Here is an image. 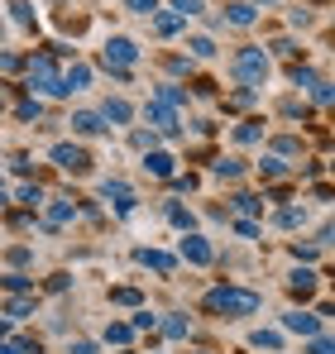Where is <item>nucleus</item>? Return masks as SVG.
<instances>
[{"mask_svg": "<svg viewBox=\"0 0 335 354\" xmlns=\"http://www.w3.org/2000/svg\"><path fill=\"white\" fill-rule=\"evenodd\" d=\"M259 173H264V177H282V173H287V163H282V158H264Z\"/></svg>", "mask_w": 335, "mask_h": 354, "instance_id": "cd10ccee", "label": "nucleus"}, {"mask_svg": "<svg viewBox=\"0 0 335 354\" xmlns=\"http://www.w3.org/2000/svg\"><path fill=\"white\" fill-rule=\"evenodd\" d=\"M72 129H77V134H101L106 120L96 115V111H77V115H72Z\"/></svg>", "mask_w": 335, "mask_h": 354, "instance_id": "f8f14e48", "label": "nucleus"}, {"mask_svg": "<svg viewBox=\"0 0 335 354\" xmlns=\"http://www.w3.org/2000/svg\"><path fill=\"white\" fill-rule=\"evenodd\" d=\"M259 5H278V0H259Z\"/></svg>", "mask_w": 335, "mask_h": 354, "instance_id": "c03bdc74", "label": "nucleus"}, {"mask_svg": "<svg viewBox=\"0 0 335 354\" xmlns=\"http://www.w3.org/2000/svg\"><path fill=\"white\" fill-rule=\"evenodd\" d=\"M235 77L249 82V86H264V77H269V53H264V48H239V53H235Z\"/></svg>", "mask_w": 335, "mask_h": 354, "instance_id": "f03ea898", "label": "nucleus"}, {"mask_svg": "<svg viewBox=\"0 0 335 354\" xmlns=\"http://www.w3.org/2000/svg\"><path fill=\"white\" fill-rule=\"evenodd\" d=\"M111 301H125V306H139V292H134V288H120V292H111Z\"/></svg>", "mask_w": 335, "mask_h": 354, "instance_id": "c9c22d12", "label": "nucleus"}, {"mask_svg": "<svg viewBox=\"0 0 335 354\" xmlns=\"http://www.w3.org/2000/svg\"><path fill=\"white\" fill-rule=\"evenodd\" d=\"M282 326H287L292 335H321V316H311V311H287Z\"/></svg>", "mask_w": 335, "mask_h": 354, "instance_id": "0eeeda50", "label": "nucleus"}, {"mask_svg": "<svg viewBox=\"0 0 335 354\" xmlns=\"http://www.w3.org/2000/svg\"><path fill=\"white\" fill-rule=\"evenodd\" d=\"M187 48H192V53H197V58H211V53H216V44H211V39H192V44H187Z\"/></svg>", "mask_w": 335, "mask_h": 354, "instance_id": "c756f323", "label": "nucleus"}, {"mask_svg": "<svg viewBox=\"0 0 335 354\" xmlns=\"http://www.w3.org/2000/svg\"><path fill=\"white\" fill-rule=\"evenodd\" d=\"M87 82H91V67H82V62H77V67L62 77V96H72V91H87Z\"/></svg>", "mask_w": 335, "mask_h": 354, "instance_id": "ddd939ff", "label": "nucleus"}, {"mask_svg": "<svg viewBox=\"0 0 335 354\" xmlns=\"http://www.w3.org/2000/svg\"><path fill=\"white\" fill-rule=\"evenodd\" d=\"M10 10H15V19H19V24H29V19H34V10H29V0H15Z\"/></svg>", "mask_w": 335, "mask_h": 354, "instance_id": "473e14b6", "label": "nucleus"}, {"mask_svg": "<svg viewBox=\"0 0 335 354\" xmlns=\"http://www.w3.org/2000/svg\"><path fill=\"white\" fill-rule=\"evenodd\" d=\"M144 168H149L154 177H172V158H168V153H154V149H149V153H144Z\"/></svg>", "mask_w": 335, "mask_h": 354, "instance_id": "2eb2a0df", "label": "nucleus"}, {"mask_svg": "<svg viewBox=\"0 0 335 354\" xmlns=\"http://www.w3.org/2000/svg\"><path fill=\"white\" fill-rule=\"evenodd\" d=\"M159 101H163V106H182V101H187V91H182V86H172V82H163V86H159Z\"/></svg>", "mask_w": 335, "mask_h": 354, "instance_id": "6ab92c4d", "label": "nucleus"}, {"mask_svg": "<svg viewBox=\"0 0 335 354\" xmlns=\"http://www.w3.org/2000/svg\"><path fill=\"white\" fill-rule=\"evenodd\" d=\"M5 330H10V321H0V335H5Z\"/></svg>", "mask_w": 335, "mask_h": 354, "instance_id": "37998d69", "label": "nucleus"}, {"mask_svg": "<svg viewBox=\"0 0 335 354\" xmlns=\"http://www.w3.org/2000/svg\"><path fill=\"white\" fill-rule=\"evenodd\" d=\"M134 259H139L144 268H154V273H172V268H177V259H172V254H163V249H139Z\"/></svg>", "mask_w": 335, "mask_h": 354, "instance_id": "1a4fd4ad", "label": "nucleus"}, {"mask_svg": "<svg viewBox=\"0 0 335 354\" xmlns=\"http://www.w3.org/2000/svg\"><path fill=\"white\" fill-rule=\"evenodd\" d=\"M144 115H149V124H154V129H163V134H177V115H172V106L154 101V106H144Z\"/></svg>", "mask_w": 335, "mask_h": 354, "instance_id": "6e6552de", "label": "nucleus"}, {"mask_svg": "<svg viewBox=\"0 0 335 354\" xmlns=\"http://www.w3.org/2000/svg\"><path fill=\"white\" fill-rule=\"evenodd\" d=\"M72 216H77V206H72V201H57L53 211H48V230H57V225H67Z\"/></svg>", "mask_w": 335, "mask_h": 354, "instance_id": "f3484780", "label": "nucleus"}, {"mask_svg": "<svg viewBox=\"0 0 335 354\" xmlns=\"http://www.w3.org/2000/svg\"><path fill=\"white\" fill-rule=\"evenodd\" d=\"M101 196H106V201H115V211H120V216H129V211L139 206V201H134V192H129L120 177H106V182H101Z\"/></svg>", "mask_w": 335, "mask_h": 354, "instance_id": "39448f33", "label": "nucleus"}, {"mask_svg": "<svg viewBox=\"0 0 335 354\" xmlns=\"http://www.w3.org/2000/svg\"><path fill=\"white\" fill-rule=\"evenodd\" d=\"M168 221H172V225H182V230H187V225H192V211H182V206H168Z\"/></svg>", "mask_w": 335, "mask_h": 354, "instance_id": "2f4dec72", "label": "nucleus"}, {"mask_svg": "<svg viewBox=\"0 0 335 354\" xmlns=\"http://www.w3.org/2000/svg\"><path fill=\"white\" fill-rule=\"evenodd\" d=\"M230 24H235V29H249V24H254V5H249V0H235V5H230Z\"/></svg>", "mask_w": 335, "mask_h": 354, "instance_id": "4468645a", "label": "nucleus"}, {"mask_svg": "<svg viewBox=\"0 0 335 354\" xmlns=\"http://www.w3.org/2000/svg\"><path fill=\"white\" fill-rule=\"evenodd\" d=\"M0 34H5V24H0Z\"/></svg>", "mask_w": 335, "mask_h": 354, "instance_id": "a18cd8bd", "label": "nucleus"}, {"mask_svg": "<svg viewBox=\"0 0 335 354\" xmlns=\"http://www.w3.org/2000/svg\"><path fill=\"white\" fill-rule=\"evenodd\" d=\"M0 354H15V345H0Z\"/></svg>", "mask_w": 335, "mask_h": 354, "instance_id": "79ce46f5", "label": "nucleus"}, {"mask_svg": "<svg viewBox=\"0 0 335 354\" xmlns=\"http://www.w3.org/2000/svg\"><path fill=\"white\" fill-rule=\"evenodd\" d=\"M29 91H48V96H62V77L53 72V58H48V53L29 62Z\"/></svg>", "mask_w": 335, "mask_h": 354, "instance_id": "20e7f679", "label": "nucleus"}, {"mask_svg": "<svg viewBox=\"0 0 335 354\" xmlns=\"http://www.w3.org/2000/svg\"><path fill=\"white\" fill-rule=\"evenodd\" d=\"M106 340H115V345H125V340H129V326H120V321H115L111 330H106Z\"/></svg>", "mask_w": 335, "mask_h": 354, "instance_id": "e433bc0d", "label": "nucleus"}, {"mask_svg": "<svg viewBox=\"0 0 335 354\" xmlns=\"http://www.w3.org/2000/svg\"><path fill=\"white\" fill-rule=\"evenodd\" d=\"M172 10H177L182 19H192V15H201V0H172Z\"/></svg>", "mask_w": 335, "mask_h": 354, "instance_id": "bb28decb", "label": "nucleus"}, {"mask_svg": "<svg viewBox=\"0 0 335 354\" xmlns=\"http://www.w3.org/2000/svg\"><path fill=\"white\" fill-rule=\"evenodd\" d=\"M53 163H57V168H67V173H82L91 158H87L82 144H53Z\"/></svg>", "mask_w": 335, "mask_h": 354, "instance_id": "423d86ee", "label": "nucleus"}, {"mask_svg": "<svg viewBox=\"0 0 335 354\" xmlns=\"http://www.w3.org/2000/svg\"><path fill=\"white\" fill-rule=\"evenodd\" d=\"M287 288H292L297 297H311V288H316V273H307V268H297V273L287 278Z\"/></svg>", "mask_w": 335, "mask_h": 354, "instance_id": "dca6fc26", "label": "nucleus"}, {"mask_svg": "<svg viewBox=\"0 0 335 354\" xmlns=\"http://www.w3.org/2000/svg\"><path fill=\"white\" fill-rule=\"evenodd\" d=\"M249 345H254V350H278L282 335H278V330H254V335H249Z\"/></svg>", "mask_w": 335, "mask_h": 354, "instance_id": "a211bd4d", "label": "nucleus"}, {"mask_svg": "<svg viewBox=\"0 0 335 354\" xmlns=\"http://www.w3.org/2000/svg\"><path fill=\"white\" fill-rule=\"evenodd\" d=\"M96 115L106 120V124H129V120H134V111H129V101H120V96H115V101H106Z\"/></svg>", "mask_w": 335, "mask_h": 354, "instance_id": "9b49d317", "label": "nucleus"}, {"mask_svg": "<svg viewBox=\"0 0 335 354\" xmlns=\"http://www.w3.org/2000/svg\"><path fill=\"white\" fill-rule=\"evenodd\" d=\"M211 173H216V177H239V173H244V163H239V158H221Z\"/></svg>", "mask_w": 335, "mask_h": 354, "instance_id": "5701e85b", "label": "nucleus"}, {"mask_svg": "<svg viewBox=\"0 0 335 354\" xmlns=\"http://www.w3.org/2000/svg\"><path fill=\"white\" fill-rule=\"evenodd\" d=\"M182 259H187V263H211V244L201 235H187L182 239Z\"/></svg>", "mask_w": 335, "mask_h": 354, "instance_id": "9d476101", "label": "nucleus"}, {"mask_svg": "<svg viewBox=\"0 0 335 354\" xmlns=\"http://www.w3.org/2000/svg\"><path fill=\"white\" fill-rule=\"evenodd\" d=\"M67 354H96V345H91V340H72V345H67Z\"/></svg>", "mask_w": 335, "mask_h": 354, "instance_id": "58836bf2", "label": "nucleus"}, {"mask_svg": "<svg viewBox=\"0 0 335 354\" xmlns=\"http://www.w3.org/2000/svg\"><path fill=\"white\" fill-rule=\"evenodd\" d=\"M163 330L172 335V340H182V335H187L192 326H187V316H168V321H163Z\"/></svg>", "mask_w": 335, "mask_h": 354, "instance_id": "b1692460", "label": "nucleus"}, {"mask_svg": "<svg viewBox=\"0 0 335 354\" xmlns=\"http://www.w3.org/2000/svg\"><path fill=\"white\" fill-rule=\"evenodd\" d=\"M316 106H331V82H316Z\"/></svg>", "mask_w": 335, "mask_h": 354, "instance_id": "ea45409f", "label": "nucleus"}, {"mask_svg": "<svg viewBox=\"0 0 335 354\" xmlns=\"http://www.w3.org/2000/svg\"><path fill=\"white\" fill-rule=\"evenodd\" d=\"M0 283H5L10 292H29V288H34V278H24V273H5Z\"/></svg>", "mask_w": 335, "mask_h": 354, "instance_id": "4be33fe9", "label": "nucleus"}, {"mask_svg": "<svg viewBox=\"0 0 335 354\" xmlns=\"http://www.w3.org/2000/svg\"><path fill=\"white\" fill-rule=\"evenodd\" d=\"M134 15H159V0H129Z\"/></svg>", "mask_w": 335, "mask_h": 354, "instance_id": "f704fd0d", "label": "nucleus"}, {"mask_svg": "<svg viewBox=\"0 0 335 354\" xmlns=\"http://www.w3.org/2000/svg\"><path fill=\"white\" fill-rule=\"evenodd\" d=\"M182 24H187L182 15H159V34H177Z\"/></svg>", "mask_w": 335, "mask_h": 354, "instance_id": "a878e982", "label": "nucleus"}, {"mask_svg": "<svg viewBox=\"0 0 335 354\" xmlns=\"http://www.w3.org/2000/svg\"><path fill=\"white\" fill-rule=\"evenodd\" d=\"M259 134H264V124H259V120H249V124H239V129H235V139H239V144H254Z\"/></svg>", "mask_w": 335, "mask_h": 354, "instance_id": "412c9836", "label": "nucleus"}, {"mask_svg": "<svg viewBox=\"0 0 335 354\" xmlns=\"http://www.w3.org/2000/svg\"><path fill=\"white\" fill-rule=\"evenodd\" d=\"M125 354H129V350H125Z\"/></svg>", "mask_w": 335, "mask_h": 354, "instance_id": "49530a36", "label": "nucleus"}, {"mask_svg": "<svg viewBox=\"0 0 335 354\" xmlns=\"http://www.w3.org/2000/svg\"><path fill=\"white\" fill-rule=\"evenodd\" d=\"M302 221H307V211H302V206H292V211H282V216H278V225H287V230H292V225H302Z\"/></svg>", "mask_w": 335, "mask_h": 354, "instance_id": "c85d7f7f", "label": "nucleus"}, {"mask_svg": "<svg viewBox=\"0 0 335 354\" xmlns=\"http://www.w3.org/2000/svg\"><path fill=\"white\" fill-rule=\"evenodd\" d=\"M154 326H159L154 311H134V321H129V330H154Z\"/></svg>", "mask_w": 335, "mask_h": 354, "instance_id": "393cba45", "label": "nucleus"}, {"mask_svg": "<svg viewBox=\"0 0 335 354\" xmlns=\"http://www.w3.org/2000/svg\"><path fill=\"white\" fill-rule=\"evenodd\" d=\"M206 306L221 311V316H254V311H259V292H244V288H216V292L206 297Z\"/></svg>", "mask_w": 335, "mask_h": 354, "instance_id": "f257e3e1", "label": "nucleus"}, {"mask_svg": "<svg viewBox=\"0 0 335 354\" xmlns=\"http://www.w3.org/2000/svg\"><path fill=\"white\" fill-rule=\"evenodd\" d=\"M39 111H44L39 101H24V106H19V120H39Z\"/></svg>", "mask_w": 335, "mask_h": 354, "instance_id": "4c0bfd02", "label": "nucleus"}, {"mask_svg": "<svg viewBox=\"0 0 335 354\" xmlns=\"http://www.w3.org/2000/svg\"><path fill=\"white\" fill-rule=\"evenodd\" d=\"M235 211H264V201H259V196H249V192H244V196H235Z\"/></svg>", "mask_w": 335, "mask_h": 354, "instance_id": "7c9ffc66", "label": "nucleus"}, {"mask_svg": "<svg viewBox=\"0 0 335 354\" xmlns=\"http://www.w3.org/2000/svg\"><path fill=\"white\" fill-rule=\"evenodd\" d=\"M5 311H10L15 321H24V316L34 311V297H10V306H5Z\"/></svg>", "mask_w": 335, "mask_h": 354, "instance_id": "aec40b11", "label": "nucleus"}, {"mask_svg": "<svg viewBox=\"0 0 335 354\" xmlns=\"http://www.w3.org/2000/svg\"><path fill=\"white\" fill-rule=\"evenodd\" d=\"M101 62H106L111 72H129V67L139 62V44H134V39H125V34H115V39H106Z\"/></svg>", "mask_w": 335, "mask_h": 354, "instance_id": "7ed1b4c3", "label": "nucleus"}, {"mask_svg": "<svg viewBox=\"0 0 335 354\" xmlns=\"http://www.w3.org/2000/svg\"><path fill=\"white\" fill-rule=\"evenodd\" d=\"M19 201H24V206H39L44 192H39V187H19Z\"/></svg>", "mask_w": 335, "mask_h": 354, "instance_id": "72a5a7b5", "label": "nucleus"}, {"mask_svg": "<svg viewBox=\"0 0 335 354\" xmlns=\"http://www.w3.org/2000/svg\"><path fill=\"white\" fill-rule=\"evenodd\" d=\"M311 354H331V340H326V335H316V340H311Z\"/></svg>", "mask_w": 335, "mask_h": 354, "instance_id": "a19ab883", "label": "nucleus"}]
</instances>
